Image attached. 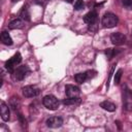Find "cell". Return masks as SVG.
Wrapping results in <instances>:
<instances>
[{
    "mask_svg": "<svg viewBox=\"0 0 132 132\" xmlns=\"http://www.w3.org/2000/svg\"><path fill=\"white\" fill-rule=\"evenodd\" d=\"M119 19L118 16L112 12H106L102 18V25L104 28H113L118 25Z\"/></svg>",
    "mask_w": 132,
    "mask_h": 132,
    "instance_id": "1",
    "label": "cell"
},
{
    "mask_svg": "<svg viewBox=\"0 0 132 132\" xmlns=\"http://www.w3.org/2000/svg\"><path fill=\"white\" fill-rule=\"evenodd\" d=\"M30 73V69L27 65L16 67L12 72V78L14 80H23Z\"/></svg>",
    "mask_w": 132,
    "mask_h": 132,
    "instance_id": "2",
    "label": "cell"
},
{
    "mask_svg": "<svg viewBox=\"0 0 132 132\" xmlns=\"http://www.w3.org/2000/svg\"><path fill=\"white\" fill-rule=\"evenodd\" d=\"M42 103L50 110H56L59 107V105H60L59 100L54 95H46V96H44L43 100H42Z\"/></svg>",
    "mask_w": 132,
    "mask_h": 132,
    "instance_id": "3",
    "label": "cell"
},
{
    "mask_svg": "<svg viewBox=\"0 0 132 132\" xmlns=\"http://www.w3.org/2000/svg\"><path fill=\"white\" fill-rule=\"evenodd\" d=\"M21 61H22V56H21L20 53H16V54L13 55V57H11L8 61H6V63H5V68H6L10 73H12L13 70L15 69V66H16L18 64H20Z\"/></svg>",
    "mask_w": 132,
    "mask_h": 132,
    "instance_id": "4",
    "label": "cell"
},
{
    "mask_svg": "<svg viewBox=\"0 0 132 132\" xmlns=\"http://www.w3.org/2000/svg\"><path fill=\"white\" fill-rule=\"evenodd\" d=\"M22 91H23V95L25 97H27V98L36 97L40 93V90L35 86H26V87H24L22 89Z\"/></svg>",
    "mask_w": 132,
    "mask_h": 132,
    "instance_id": "5",
    "label": "cell"
},
{
    "mask_svg": "<svg viewBox=\"0 0 132 132\" xmlns=\"http://www.w3.org/2000/svg\"><path fill=\"white\" fill-rule=\"evenodd\" d=\"M65 93L68 98H78L80 94V90L78 87L73 85H67L65 88Z\"/></svg>",
    "mask_w": 132,
    "mask_h": 132,
    "instance_id": "6",
    "label": "cell"
},
{
    "mask_svg": "<svg viewBox=\"0 0 132 132\" xmlns=\"http://www.w3.org/2000/svg\"><path fill=\"white\" fill-rule=\"evenodd\" d=\"M45 124L48 128H59L63 125V120L59 117H51L46 120Z\"/></svg>",
    "mask_w": 132,
    "mask_h": 132,
    "instance_id": "7",
    "label": "cell"
},
{
    "mask_svg": "<svg viewBox=\"0 0 132 132\" xmlns=\"http://www.w3.org/2000/svg\"><path fill=\"white\" fill-rule=\"evenodd\" d=\"M110 40L114 45H121L126 41V36L121 32H116L111 34Z\"/></svg>",
    "mask_w": 132,
    "mask_h": 132,
    "instance_id": "8",
    "label": "cell"
},
{
    "mask_svg": "<svg viewBox=\"0 0 132 132\" xmlns=\"http://www.w3.org/2000/svg\"><path fill=\"white\" fill-rule=\"evenodd\" d=\"M84 22L87 23L88 25L96 24V22H97V12L94 11V10L88 12V13L84 16Z\"/></svg>",
    "mask_w": 132,
    "mask_h": 132,
    "instance_id": "9",
    "label": "cell"
},
{
    "mask_svg": "<svg viewBox=\"0 0 132 132\" xmlns=\"http://www.w3.org/2000/svg\"><path fill=\"white\" fill-rule=\"evenodd\" d=\"M0 112H1V118L4 122L9 120V107L6 105L5 102L1 101V107H0Z\"/></svg>",
    "mask_w": 132,
    "mask_h": 132,
    "instance_id": "10",
    "label": "cell"
},
{
    "mask_svg": "<svg viewBox=\"0 0 132 132\" xmlns=\"http://www.w3.org/2000/svg\"><path fill=\"white\" fill-rule=\"evenodd\" d=\"M24 27V22H23V20H21V19H15V20H13V21H11L9 24H8V28L9 29H21V28H23Z\"/></svg>",
    "mask_w": 132,
    "mask_h": 132,
    "instance_id": "11",
    "label": "cell"
},
{
    "mask_svg": "<svg viewBox=\"0 0 132 132\" xmlns=\"http://www.w3.org/2000/svg\"><path fill=\"white\" fill-rule=\"evenodd\" d=\"M100 107H102L104 110H107V111H110V112H112V111H114L116 110V104H113L112 102H110V101H103V102H101L100 103Z\"/></svg>",
    "mask_w": 132,
    "mask_h": 132,
    "instance_id": "12",
    "label": "cell"
},
{
    "mask_svg": "<svg viewBox=\"0 0 132 132\" xmlns=\"http://www.w3.org/2000/svg\"><path fill=\"white\" fill-rule=\"evenodd\" d=\"M1 41L5 45H11L12 44V39H11L10 35L6 31H3L1 33Z\"/></svg>",
    "mask_w": 132,
    "mask_h": 132,
    "instance_id": "13",
    "label": "cell"
},
{
    "mask_svg": "<svg viewBox=\"0 0 132 132\" xmlns=\"http://www.w3.org/2000/svg\"><path fill=\"white\" fill-rule=\"evenodd\" d=\"M124 98H125V99H124V102H125L126 107L132 108V93H131L129 90H126Z\"/></svg>",
    "mask_w": 132,
    "mask_h": 132,
    "instance_id": "14",
    "label": "cell"
},
{
    "mask_svg": "<svg viewBox=\"0 0 132 132\" xmlns=\"http://www.w3.org/2000/svg\"><path fill=\"white\" fill-rule=\"evenodd\" d=\"M20 19L23 20V21H30V13H29V10H28V7L27 6H24L23 9L21 10L20 12Z\"/></svg>",
    "mask_w": 132,
    "mask_h": 132,
    "instance_id": "15",
    "label": "cell"
},
{
    "mask_svg": "<svg viewBox=\"0 0 132 132\" xmlns=\"http://www.w3.org/2000/svg\"><path fill=\"white\" fill-rule=\"evenodd\" d=\"M74 79H75L76 82H78V84H82V82H85L86 79H88V78H87V74H86V72H80V73L75 74Z\"/></svg>",
    "mask_w": 132,
    "mask_h": 132,
    "instance_id": "16",
    "label": "cell"
},
{
    "mask_svg": "<svg viewBox=\"0 0 132 132\" xmlns=\"http://www.w3.org/2000/svg\"><path fill=\"white\" fill-rule=\"evenodd\" d=\"M79 102H80L79 98H68L63 100V104L65 105H77L79 104Z\"/></svg>",
    "mask_w": 132,
    "mask_h": 132,
    "instance_id": "17",
    "label": "cell"
},
{
    "mask_svg": "<svg viewBox=\"0 0 132 132\" xmlns=\"http://www.w3.org/2000/svg\"><path fill=\"white\" fill-rule=\"evenodd\" d=\"M122 73H123V70L122 69H119L116 74H114V84L116 85H119L120 84V80H121V77H122Z\"/></svg>",
    "mask_w": 132,
    "mask_h": 132,
    "instance_id": "18",
    "label": "cell"
},
{
    "mask_svg": "<svg viewBox=\"0 0 132 132\" xmlns=\"http://www.w3.org/2000/svg\"><path fill=\"white\" fill-rule=\"evenodd\" d=\"M117 53H118V51H116V50H113V48H108V50H106L105 51V54H106V56H107V58L110 60L114 55H117Z\"/></svg>",
    "mask_w": 132,
    "mask_h": 132,
    "instance_id": "19",
    "label": "cell"
},
{
    "mask_svg": "<svg viewBox=\"0 0 132 132\" xmlns=\"http://www.w3.org/2000/svg\"><path fill=\"white\" fill-rule=\"evenodd\" d=\"M84 7V0H76L74 3V9L79 10Z\"/></svg>",
    "mask_w": 132,
    "mask_h": 132,
    "instance_id": "20",
    "label": "cell"
},
{
    "mask_svg": "<svg viewBox=\"0 0 132 132\" xmlns=\"http://www.w3.org/2000/svg\"><path fill=\"white\" fill-rule=\"evenodd\" d=\"M122 4L127 9H131L132 8V0H122Z\"/></svg>",
    "mask_w": 132,
    "mask_h": 132,
    "instance_id": "21",
    "label": "cell"
},
{
    "mask_svg": "<svg viewBox=\"0 0 132 132\" xmlns=\"http://www.w3.org/2000/svg\"><path fill=\"white\" fill-rule=\"evenodd\" d=\"M86 74H87V78L90 79V78L95 77L96 74H97V72L95 70H88V71H86Z\"/></svg>",
    "mask_w": 132,
    "mask_h": 132,
    "instance_id": "22",
    "label": "cell"
},
{
    "mask_svg": "<svg viewBox=\"0 0 132 132\" xmlns=\"http://www.w3.org/2000/svg\"><path fill=\"white\" fill-rule=\"evenodd\" d=\"M12 2H18V1H20V0H11Z\"/></svg>",
    "mask_w": 132,
    "mask_h": 132,
    "instance_id": "23",
    "label": "cell"
}]
</instances>
